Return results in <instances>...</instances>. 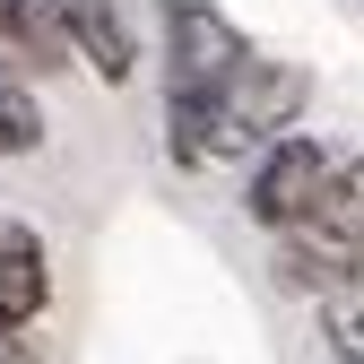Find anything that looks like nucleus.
<instances>
[{
    "label": "nucleus",
    "instance_id": "1",
    "mask_svg": "<svg viewBox=\"0 0 364 364\" xmlns=\"http://www.w3.org/2000/svg\"><path fill=\"white\" fill-rule=\"evenodd\" d=\"M269 269H278V287H295L312 304L364 278V148H338L321 200L287 235H269Z\"/></svg>",
    "mask_w": 364,
    "mask_h": 364
},
{
    "label": "nucleus",
    "instance_id": "2",
    "mask_svg": "<svg viewBox=\"0 0 364 364\" xmlns=\"http://www.w3.org/2000/svg\"><path fill=\"white\" fill-rule=\"evenodd\" d=\"M312 105V78H304V61H278V53H260L252 43V61L217 87V105H208V165H225V156H260L278 130H295V113Z\"/></svg>",
    "mask_w": 364,
    "mask_h": 364
},
{
    "label": "nucleus",
    "instance_id": "3",
    "mask_svg": "<svg viewBox=\"0 0 364 364\" xmlns=\"http://www.w3.org/2000/svg\"><path fill=\"white\" fill-rule=\"evenodd\" d=\"M156 61H165V96L217 105V87L252 61V35L217 0H156Z\"/></svg>",
    "mask_w": 364,
    "mask_h": 364
},
{
    "label": "nucleus",
    "instance_id": "4",
    "mask_svg": "<svg viewBox=\"0 0 364 364\" xmlns=\"http://www.w3.org/2000/svg\"><path fill=\"white\" fill-rule=\"evenodd\" d=\"M330 165H338L330 139H312V130H278V139L252 156V173H243V217L260 225V235H287V225L321 200Z\"/></svg>",
    "mask_w": 364,
    "mask_h": 364
},
{
    "label": "nucleus",
    "instance_id": "5",
    "mask_svg": "<svg viewBox=\"0 0 364 364\" xmlns=\"http://www.w3.org/2000/svg\"><path fill=\"white\" fill-rule=\"evenodd\" d=\"M61 18L78 70H96L105 87H130L139 78V35H130V0H43Z\"/></svg>",
    "mask_w": 364,
    "mask_h": 364
},
{
    "label": "nucleus",
    "instance_id": "6",
    "mask_svg": "<svg viewBox=\"0 0 364 364\" xmlns=\"http://www.w3.org/2000/svg\"><path fill=\"white\" fill-rule=\"evenodd\" d=\"M43 312H53V252L26 217H0V321L35 330Z\"/></svg>",
    "mask_w": 364,
    "mask_h": 364
},
{
    "label": "nucleus",
    "instance_id": "7",
    "mask_svg": "<svg viewBox=\"0 0 364 364\" xmlns=\"http://www.w3.org/2000/svg\"><path fill=\"white\" fill-rule=\"evenodd\" d=\"M78 53H70V35H61V18L43 9V0H0V70L9 78H61Z\"/></svg>",
    "mask_w": 364,
    "mask_h": 364
},
{
    "label": "nucleus",
    "instance_id": "8",
    "mask_svg": "<svg viewBox=\"0 0 364 364\" xmlns=\"http://www.w3.org/2000/svg\"><path fill=\"white\" fill-rule=\"evenodd\" d=\"M43 130H53V122H43L35 87L0 70V156H35V148H43Z\"/></svg>",
    "mask_w": 364,
    "mask_h": 364
},
{
    "label": "nucleus",
    "instance_id": "9",
    "mask_svg": "<svg viewBox=\"0 0 364 364\" xmlns=\"http://www.w3.org/2000/svg\"><path fill=\"white\" fill-rule=\"evenodd\" d=\"M0 364H35V347H26V330H9V321H0Z\"/></svg>",
    "mask_w": 364,
    "mask_h": 364
}]
</instances>
